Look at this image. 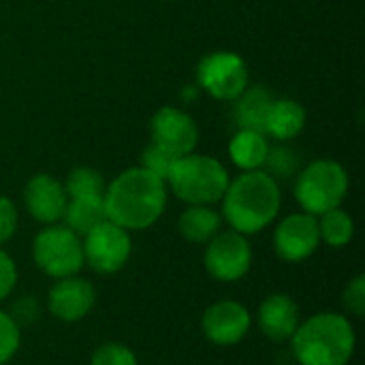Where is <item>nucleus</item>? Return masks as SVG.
<instances>
[{
    "label": "nucleus",
    "mask_w": 365,
    "mask_h": 365,
    "mask_svg": "<svg viewBox=\"0 0 365 365\" xmlns=\"http://www.w3.org/2000/svg\"><path fill=\"white\" fill-rule=\"evenodd\" d=\"M167 184L143 167L122 171L103 195L107 220L130 231L154 227L167 207Z\"/></svg>",
    "instance_id": "f257e3e1"
},
{
    "label": "nucleus",
    "mask_w": 365,
    "mask_h": 365,
    "mask_svg": "<svg viewBox=\"0 0 365 365\" xmlns=\"http://www.w3.org/2000/svg\"><path fill=\"white\" fill-rule=\"evenodd\" d=\"M222 222L242 235H257L267 229L280 214L282 192L267 171H244L229 182L220 199Z\"/></svg>",
    "instance_id": "f03ea898"
},
{
    "label": "nucleus",
    "mask_w": 365,
    "mask_h": 365,
    "mask_svg": "<svg viewBox=\"0 0 365 365\" xmlns=\"http://www.w3.org/2000/svg\"><path fill=\"white\" fill-rule=\"evenodd\" d=\"M297 365H349L357 351V334L344 312H317L302 319L289 340Z\"/></svg>",
    "instance_id": "7ed1b4c3"
},
{
    "label": "nucleus",
    "mask_w": 365,
    "mask_h": 365,
    "mask_svg": "<svg viewBox=\"0 0 365 365\" xmlns=\"http://www.w3.org/2000/svg\"><path fill=\"white\" fill-rule=\"evenodd\" d=\"M229 171L212 156L186 154L180 156L167 175L171 192L188 205H214L222 199L229 186Z\"/></svg>",
    "instance_id": "20e7f679"
},
{
    "label": "nucleus",
    "mask_w": 365,
    "mask_h": 365,
    "mask_svg": "<svg viewBox=\"0 0 365 365\" xmlns=\"http://www.w3.org/2000/svg\"><path fill=\"white\" fill-rule=\"evenodd\" d=\"M349 192V173L336 160H314L297 178L295 199L302 212L321 216L342 205Z\"/></svg>",
    "instance_id": "39448f33"
},
{
    "label": "nucleus",
    "mask_w": 365,
    "mask_h": 365,
    "mask_svg": "<svg viewBox=\"0 0 365 365\" xmlns=\"http://www.w3.org/2000/svg\"><path fill=\"white\" fill-rule=\"evenodd\" d=\"M32 261L51 280L77 276L86 265L81 237L66 225H45L32 240Z\"/></svg>",
    "instance_id": "423d86ee"
},
{
    "label": "nucleus",
    "mask_w": 365,
    "mask_h": 365,
    "mask_svg": "<svg viewBox=\"0 0 365 365\" xmlns=\"http://www.w3.org/2000/svg\"><path fill=\"white\" fill-rule=\"evenodd\" d=\"M81 246L83 263L98 276H113L122 272L133 255L130 233L109 220L86 233Z\"/></svg>",
    "instance_id": "0eeeda50"
},
{
    "label": "nucleus",
    "mask_w": 365,
    "mask_h": 365,
    "mask_svg": "<svg viewBox=\"0 0 365 365\" xmlns=\"http://www.w3.org/2000/svg\"><path fill=\"white\" fill-rule=\"evenodd\" d=\"M203 267L207 276L222 284L240 282L252 267V246L248 237L233 229L216 233L205 244Z\"/></svg>",
    "instance_id": "6e6552de"
},
{
    "label": "nucleus",
    "mask_w": 365,
    "mask_h": 365,
    "mask_svg": "<svg viewBox=\"0 0 365 365\" xmlns=\"http://www.w3.org/2000/svg\"><path fill=\"white\" fill-rule=\"evenodd\" d=\"M197 81L214 98L235 101L248 88L246 60L233 51L210 53L199 62Z\"/></svg>",
    "instance_id": "1a4fd4ad"
},
{
    "label": "nucleus",
    "mask_w": 365,
    "mask_h": 365,
    "mask_svg": "<svg viewBox=\"0 0 365 365\" xmlns=\"http://www.w3.org/2000/svg\"><path fill=\"white\" fill-rule=\"evenodd\" d=\"M274 252L287 263H302L310 259L321 246L319 218L306 212L284 216L274 229Z\"/></svg>",
    "instance_id": "9d476101"
},
{
    "label": "nucleus",
    "mask_w": 365,
    "mask_h": 365,
    "mask_svg": "<svg viewBox=\"0 0 365 365\" xmlns=\"http://www.w3.org/2000/svg\"><path fill=\"white\" fill-rule=\"evenodd\" d=\"M252 329L250 310L237 299H218L201 317V331L214 346H235Z\"/></svg>",
    "instance_id": "9b49d317"
},
{
    "label": "nucleus",
    "mask_w": 365,
    "mask_h": 365,
    "mask_svg": "<svg viewBox=\"0 0 365 365\" xmlns=\"http://www.w3.org/2000/svg\"><path fill=\"white\" fill-rule=\"evenodd\" d=\"M45 304L53 319L62 323H79L92 312L96 304V289L88 278H81L79 274L60 278L51 284Z\"/></svg>",
    "instance_id": "f8f14e48"
},
{
    "label": "nucleus",
    "mask_w": 365,
    "mask_h": 365,
    "mask_svg": "<svg viewBox=\"0 0 365 365\" xmlns=\"http://www.w3.org/2000/svg\"><path fill=\"white\" fill-rule=\"evenodd\" d=\"M252 323L269 342L287 344L302 323V308L291 295L272 293L259 304Z\"/></svg>",
    "instance_id": "ddd939ff"
},
{
    "label": "nucleus",
    "mask_w": 365,
    "mask_h": 365,
    "mask_svg": "<svg viewBox=\"0 0 365 365\" xmlns=\"http://www.w3.org/2000/svg\"><path fill=\"white\" fill-rule=\"evenodd\" d=\"M152 143L169 150L175 156H186L195 152L199 141V130L192 118L178 107H163L152 118Z\"/></svg>",
    "instance_id": "4468645a"
},
{
    "label": "nucleus",
    "mask_w": 365,
    "mask_h": 365,
    "mask_svg": "<svg viewBox=\"0 0 365 365\" xmlns=\"http://www.w3.org/2000/svg\"><path fill=\"white\" fill-rule=\"evenodd\" d=\"M68 195L64 184L53 175L38 173L24 188V203L28 214L41 225H56L62 220Z\"/></svg>",
    "instance_id": "2eb2a0df"
},
{
    "label": "nucleus",
    "mask_w": 365,
    "mask_h": 365,
    "mask_svg": "<svg viewBox=\"0 0 365 365\" xmlns=\"http://www.w3.org/2000/svg\"><path fill=\"white\" fill-rule=\"evenodd\" d=\"M222 229V216L212 205H188L178 218V233L190 244H207Z\"/></svg>",
    "instance_id": "dca6fc26"
},
{
    "label": "nucleus",
    "mask_w": 365,
    "mask_h": 365,
    "mask_svg": "<svg viewBox=\"0 0 365 365\" xmlns=\"http://www.w3.org/2000/svg\"><path fill=\"white\" fill-rule=\"evenodd\" d=\"M235 124L240 130H259L265 133V120L269 113L272 103L276 101L269 90L265 88H246L237 98H235Z\"/></svg>",
    "instance_id": "f3484780"
},
{
    "label": "nucleus",
    "mask_w": 365,
    "mask_h": 365,
    "mask_svg": "<svg viewBox=\"0 0 365 365\" xmlns=\"http://www.w3.org/2000/svg\"><path fill=\"white\" fill-rule=\"evenodd\" d=\"M306 124L304 107L293 98H278L272 103L267 120H265V135L276 137L278 141L293 139L302 133Z\"/></svg>",
    "instance_id": "a211bd4d"
},
{
    "label": "nucleus",
    "mask_w": 365,
    "mask_h": 365,
    "mask_svg": "<svg viewBox=\"0 0 365 365\" xmlns=\"http://www.w3.org/2000/svg\"><path fill=\"white\" fill-rule=\"evenodd\" d=\"M269 143L265 133L259 130H237L229 143V156L242 171H257L265 165Z\"/></svg>",
    "instance_id": "6ab92c4d"
},
{
    "label": "nucleus",
    "mask_w": 365,
    "mask_h": 365,
    "mask_svg": "<svg viewBox=\"0 0 365 365\" xmlns=\"http://www.w3.org/2000/svg\"><path fill=\"white\" fill-rule=\"evenodd\" d=\"M62 220L71 231L83 237L94 227L107 220L103 197H68Z\"/></svg>",
    "instance_id": "aec40b11"
},
{
    "label": "nucleus",
    "mask_w": 365,
    "mask_h": 365,
    "mask_svg": "<svg viewBox=\"0 0 365 365\" xmlns=\"http://www.w3.org/2000/svg\"><path fill=\"white\" fill-rule=\"evenodd\" d=\"M319 233L321 244H327L329 248H344L355 237V222L349 212L336 207L319 216Z\"/></svg>",
    "instance_id": "412c9836"
},
{
    "label": "nucleus",
    "mask_w": 365,
    "mask_h": 365,
    "mask_svg": "<svg viewBox=\"0 0 365 365\" xmlns=\"http://www.w3.org/2000/svg\"><path fill=\"white\" fill-rule=\"evenodd\" d=\"M105 188L107 186H105L103 175L90 167L73 169L64 182V190L68 197H103Z\"/></svg>",
    "instance_id": "4be33fe9"
},
{
    "label": "nucleus",
    "mask_w": 365,
    "mask_h": 365,
    "mask_svg": "<svg viewBox=\"0 0 365 365\" xmlns=\"http://www.w3.org/2000/svg\"><path fill=\"white\" fill-rule=\"evenodd\" d=\"M19 346L21 325L6 310H0V365H9V361L17 355Z\"/></svg>",
    "instance_id": "5701e85b"
},
{
    "label": "nucleus",
    "mask_w": 365,
    "mask_h": 365,
    "mask_svg": "<svg viewBox=\"0 0 365 365\" xmlns=\"http://www.w3.org/2000/svg\"><path fill=\"white\" fill-rule=\"evenodd\" d=\"M90 365H139V359L128 344L105 342L92 353Z\"/></svg>",
    "instance_id": "b1692460"
},
{
    "label": "nucleus",
    "mask_w": 365,
    "mask_h": 365,
    "mask_svg": "<svg viewBox=\"0 0 365 365\" xmlns=\"http://www.w3.org/2000/svg\"><path fill=\"white\" fill-rule=\"evenodd\" d=\"M178 158H180V156L171 154L169 150H165V148L152 143V145L145 148V152H143V156H141V167L148 169L150 173L158 175L160 180H167V175L171 173V169H173V165H175Z\"/></svg>",
    "instance_id": "393cba45"
},
{
    "label": "nucleus",
    "mask_w": 365,
    "mask_h": 365,
    "mask_svg": "<svg viewBox=\"0 0 365 365\" xmlns=\"http://www.w3.org/2000/svg\"><path fill=\"white\" fill-rule=\"evenodd\" d=\"M342 306L344 314L353 319L365 317V276L357 274L349 280V284L342 291Z\"/></svg>",
    "instance_id": "a878e982"
},
{
    "label": "nucleus",
    "mask_w": 365,
    "mask_h": 365,
    "mask_svg": "<svg viewBox=\"0 0 365 365\" xmlns=\"http://www.w3.org/2000/svg\"><path fill=\"white\" fill-rule=\"evenodd\" d=\"M265 165H267V169H269L267 173L272 178H289L297 169V158L289 148H274V150L269 148Z\"/></svg>",
    "instance_id": "bb28decb"
},
{
    "label": "nucleus",
    "mask_w": 365,
    "mask_h": 365,
    "mask_svg": "<svg viewBox=\"0 0 365 365\" xmlns=\"http://www.w3.org/2000/svg\"><path fill=\"white\" fill-rule=\"evenodd\" d=\"M17 280H19V272L13 257L0 248V304H4L13 295Z\"/></svg>",
    "instance_id": "cd10ccee"
},
{
    "label": "nucleus",
    "mask_w": 365,
    "mask_h": 365,
    "mask_svg": "<svg viewBox=\"0 0 365 365\" xmlns=\"http://www.w3.org/2000/svg\"><path fill=\"white\" fill-rule=\"evenodd\" d=\"M17 225H19L17 205L9 197H2L0 195V246L6 244L15 235Z\"/></svg>",
    "instance_id": "c85d7f7f"
},
{
    "label": "nucleus",
    "mask_w": 365,
    "mask_h": 365,
    "mask_svg": "<svg viewBox=\"0 0 365 365\" xmlns=\"http://www.w3.org/2000/svg\"><path fill=\"white\" fill-rule=\"evenodd\" d=\"M9 314L19 325L21 323H32L36 319V314H38V304H36V299L32 295H24V297H19V302L15 304L13 312H9Z\"/></svg>",
    "instance_id": "c756f323"
}]
</instances>
